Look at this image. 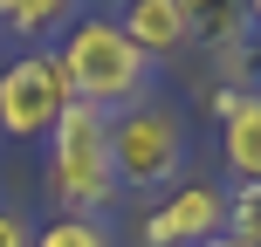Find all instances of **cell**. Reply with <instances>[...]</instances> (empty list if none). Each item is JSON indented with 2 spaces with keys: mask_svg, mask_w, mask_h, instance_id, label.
Segmentation results:
<instances>
[{
  "mask_svg": "<svg viewBox=\"0 0 261 247\" xmlns=\"http://www.w3.org/2000/svg\"><path fill=\"white\" fill-rule=\"evenodd\" d=\"M55 69L69 83V103H90L103 117L151 103V83H158V62L117 28V14H76L55 35Z\"/></svg>",
  "mask_w": 261,
  "mask_h": 247,
  "instance_id": "6da1fadb",
  "label": "cell"
},
{
  "mask_svg": "<svg viewBox=\"0 0 261 247\" xmlns=\"http://www.w3.org/2000/svg\"><path fill=\"white\" fill-rule=\"evenodd\" d=\"M48 193L62 213H83V220H103L124 199L117 185V151H110V117L90 103H69L48 130Z\"/></svg>",
  "mask_w": 261,
  "mask_h": 247,
  "instance_id": "7a4b0ae2",
  "label": "cell"
},
{
  "mask_svg": "<svg viewBox=\"0 0 261 247\" xmlns=\"http://www.w3.org/2000/svg\"><path fill=\"white\" fill-rule=\"evenodd\" d=\"M110 151H117V185L124 193H158L186 172L193 158V130L172 103H138L124 117H110Z\"/></svg>",
  "mask_w": 261,
  "mask_h": 247,
  "instance_id": "3957f363",
  "label": "cell"
},
{
  "mask_svg": "<svg viewBox=\"0 0 261 247\" xmlns=\"http://www.w3.org/2000/svg\"><path fill=\"white\" fill-rule=\"evenodd\" d=\"M69 110V83L55 69V48H14L0 62V138H48L55 117Z\"/></svg>",
  "mask_w": 261,
  "mask_h": 247,
  "instance_id": "277c9868",
  "label": "cell"
},
{
  "mask_svg": "<svg viewBox=\"0 0 261 247\" xmlns=\"http://www.w3.org/2000/svg\"><path fill=\"white\" fill-rule=\"evenodd\" d=\"M213 234H227V193L213 179H193L144 220V247H206Z\"/></svg>",
  "mask_w": 261,
  "mask_h": 247,
  "instance_id": "5b68a950",
  "label": "cell"
},
{
  "mask_svg": "<svg viewBox=\"0 0 261 247\" xmlns=\"http://www.w3.org/2000/svg\"><path fill=\"white\" fill-rule=\"evenodd\" d=\"M213 110H220V158L234 185L261 193V90H220Z\"/></svg>",
  "mask_w": 261,
  "mask_h": 247,
  "instance_id": "8992f818",
  "label": "cell"
},
{
  "mask_svg": "<svg viewBox=\"0 0 261 247\" xmlns=\"http://www.w3.org/2000/svg\"><path fill=\"white\" fill-rule=\"evenodd\" d=\"M117 28L130 41H138L144 55H179L186 41H193V28H186V14H179V0H124V14H117Z\"/></svg>",
  "mask_w": 261,
  "mask_h": 247,
  "instance_id": "52a82bcc",
  "label": "cell"
},
{
  "mask_svg": "<svg viewBox=\"0 0 261 247\" xmlns=\"http://www.w3.org/2000/svg\"><path fill=\"white\" fill-rule=\"evenodd\" d=\"M83 14V0H0V35H14L21 48H48V35H62Z\"/></svg>",
  "mask_w": 261,
  "mask_h": 247,
  "instance_id": "ba28073f",
  "label": "cell"
},
{
  "mask_svg": "<svg viewBox=\"0 0 261 247\" xmlns=\"http://www.w3.org/2000/svg\"><path fill=\"white\" fill-rule=\"evenodd\" d=\"M193 41H213V48H234L248 35V0H179Z\"/></svg>",
  "mask_w": 261,
  "mask_h": 247,
  "instance_id": "9c48e42d",
  "label": "cell"
},
{
  "mask_svg": "<svg viewBox=\"0 0 261 247\" xmlns=\"http://www.w3.org/2000/svg\"><path fill=\"white\" fill-rule=\"evenodd\" d=\"M35 247H117L103 220H83V213H55L48 227H35Z\"/></svg>",
  "mask_w": 261,
  "mask_h": 247,
  "instance_id": "30bf717a",
  "label": "cell"
},
{
  "mask_svg": "<svg viewBox=\"0 0 261 247\" xmlns=\"http://www.w3.org/2000/svg\"><path fill=\"white\" fill-rule=\"evenodd\" d=\"M0 247H35V227H28V213L0 206Z\"/></svg>",
  "mask_w": 261,
  "mask_h": 247,
  "instance_id": "8fae6325",
  "label": "cell"
},
{
  "mask_svg": "<svg viewBox=\"0 0 261 247\" xmlns=\"http://www.w3.org/2000/svg\"><path fill=\"white\" fill-rule=\"evenodd\" d=\"M206 247H248V240H234V234H213V240H206Z\"/></svg>",
  "mask_w": 261,
  "mask_h": 247,
  "instance_id": "7c38bea8",
  "label": "cell"
},
{
  "mask_svg": "<svg viewBox=\"0 0 261 247\" xmlns=\"http://www.w3.org/2000/svg\"><path fill=\"white\" fill-rule=\"evenodd\" d=\"M248 21H254V28H261V0H248Z\"/></svg>",
  "mask_w": 261,
  "mask_h": 247,
  "instance_id": "4fadbf2b",
  "label": "cell"
},
{
  "mask_svg": "<svg viewBox=\"0 0 261 247\" xmlns=\"http://www.w3.org/2000/svg\"><path fill=\"white\" fill-rule=\"evenodd\" d=\"M0 41H7V35H0ZM0 62H7V55H0Z\"/></svg>",
  "mask_w": 261,
  "mask_h": 247,
  "instance_id": "5bb4252c",
  "label": "cell"
}]
</instances>
